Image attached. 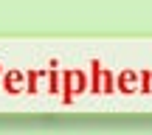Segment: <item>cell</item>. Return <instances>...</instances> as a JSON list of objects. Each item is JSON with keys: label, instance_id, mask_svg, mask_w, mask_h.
Instances as JSON below:
<instances>
[{"label": "cell", "instance_id": "6da1fadb", "mask_svg": "<svg viewBox=\"0 0 152 135\" xmlns=\"http://www.w3.org/2000/svg\"><path fill=\"white\" fill-rule=\"evenodd\" d=\"M82 87H85V76H82L79 70H71V73H65V87H62V90H68V96H71L73 90L79 93Z\"/></svg>", "mask_w": 152, "mask_h": 135}, {"label": "cell", "instance_id": "7a4b0ae2", "mask_svg": "<svg viewBox=\"0 0 152 135\" xmlns=\"http://www.w3.org/2000/svg\"><path fill=\"white\" fill-rule=\"evenodd\" d=\"M6 87H9L11 93L23 90V73H20V70H9V76H6Z\"/></svg>", "mask_w": 152, "mask_h": 135}, {"label": "cell", "instance_id": "3957f363", "mask_svg": "<svg viewBox=\"0 0 152 135\" xmlns=\"http://www.w3.org/2000/svg\"><path fill=\"white\" fill-rule=\"evenodd\" d=\"M135 82H138V76L132 73V70H127V73H121V76H118V87H121L124 93L135 90Z\"/></svg>", "mask_w": 152, "mask_h": 135}]
</instances>
